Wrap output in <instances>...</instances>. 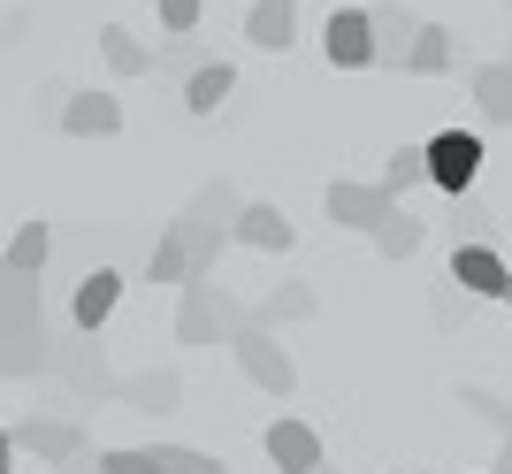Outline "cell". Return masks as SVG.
Returning a JSON list of instances; mask_svg holds the SVG:
<instances>
[{
	"instance_id": "1",
	"label": "cell",
	"mask_w": 512,
	"mask_h": 474,
	"mask_svg": "<svg viewBox=\"0 0 512 474\" xmlns=\"http://www.w3.org/2000/svg\"><path fill=\"white\" fill-rule=\"evenodd\" d=\"M237 207H245V199H237L222 176H214V184H199L192 207H184L169 230L153 237L146 276H153V283H199V276H214V260H222V245H230Z\"/></svg>"
},
{
	"instance_id": "2",
	"label": "cell",
	"mask_w": 512,
	"mask_h": 474,
	"mask_svg": "<svg viewBox=\"0 0 512 474\" xmlns=\"http://www.w3.org/2000/svg\"><path fill=\"white\" fill-rule=\"evenodd\" d=\"M46 375L62 383V421H77L85 406L115 398V367H107V345H100V337H77V329H69L62 345H46Z\"/></svg>"
},
{
	"instance_id": "3",
	"label": "cell",
	"mask_w": 512,
	"mask_h": 474,
	"mask_svg": "<svg viewBox=\"0 0 512 474\" xmlns=\"http://www.w3.org/2000/svg\"><path fill=\"white\" fill-rule=\"evenodd\" d=\"M184 299H176V345H192V352H207V345H230L237 329H245V306L222 291L214 276H199V283H176Z\"/></svg>"
},
{
	"instance_id": "4",
	"label": "cell",
	"mask_w": 512,
	"mask_h": 474,
	"mask_svg": "<svg viewBox=\"0 0 512 474\" xmlns=\"http://www.w3.org/2000/svg\"><path fill=\"white\" fill-rule=\"evenodd\" d=\"M482 161H490V153H482L474 130H436V138L421 146V169H428V184H436L444 199H467L474 176H482Z\"/></svg>"
},
{
	"instance_id": "5",
	"label": "cell",
	"mask_w": 512,
	"mask_h": 474,
	"mask_svg": "<svg viewBox=\"0 0 512 474\" xmlns=\"http://www.w3.org/2000/svg\"><path fill=\"white\" fill-rule=\"evenodd\" d=\"M230 360L245 367V383L268 390V398H291V390H299V367H291V352H283L268 329H237V337H230Z\"/></svg>"
},
{
	"instance_id": "6",
	"label": "cell",
	"mask_w": 512,
	"mask_h": 474,
	"mask_svg": "<svg viewBox=\"0 0 512 474\" xmlns=\"http://www.w3.org/2000/svg\"><path fill=\"white\" fill-rule=\"evenodd\" d=\"M8 444H16V452H31V459H46V467H62V459L92 452L85 421H62V413H23L16 429H8Z\"/></svg>"
},
{
	"instance_id": "7",
	"label": "cell",
	"mask_w": 512,
	"mask_h": 474,
	"mask_svg": "<svg viewBox=\"0 0 512 474\" xmlns=\"http://www.w3.org/2000/svg\"><path fill=\"white\" fill-rule=\"evenodd\" d=\"M115 306H123V276L115 268H85V276L69 283V329L77 337H100Z\"/></svg>"
},
{
	"instance_id": "8",
	"label": "cell",
	"mask_w": 512,
	"mask_h": 474,
	"mask_svg": "<svg viewBox=\"0 0 512 474\" xmlns=\"http://www.w3.org/2000/svg\"><path fill=\"white\" fill-rule=\"evenodd\" d=\"M413 31H421V16H413V8H398V0H375V8H367V46H375V62H367V69H406Z\"/></svg>"
},
{
	"instance_id": "9",
	"label": "cell",
	"mask_w": 512,
	"mask_h": 474,
	"mask_svg": "<svg viewBox=\"0 0 512 474\" xmlns=\"http://www.w3.org/2000/svg\"><path fill=\"white\" fill-rule=\"evenodd\" d=\"M260 452L276 459L283 474H314L321 459H329V452H321V429H314V421H291V413H276V421H268Z\"/></svg>"
},
{
	"instance_id": "10",
	"label": "cell",
	"mask_w": 512,
	"mask_h": 474,
	"mask_svg": "<svg viewBox=\"0 0 512 474\" xmlns=\"http://www.w3.org/2000/svg\"><path fill=\"white\" fill-rule=\"evenodd\" d=\"M321 207H329V222H337V230H375L398 199H390L383 184H352V176H337V184L321 192Z\"/></svg>"
},
{
	"instance_id": "11",
	"label": "cell",
	"mask_w": 512,
	"mask_h": 474,
	"mask_svg": "<svg viewBox=\"0 0 512 474\" xmlns=\"http://www.w3.org/2000/svg\"><path fill=\"white\" fill-rule=\"evenodd\" d=\"M230 245H253V253H291L299 245V230H291V215H283L276 199H245L230 222Z\"/></svg>"
},
{
	"instance_id": "12",
	"label": "cell",
	"mask_w": 512,
	"mask_h": 474,
	"mask_svg": "<svg viewBox=\"0 0 512 474\" xmlns=\"http://www.w3.org/2000/svg\"><path fill=\"white\" fill-rule=\"evenodd\" d=\"M444 283H459V299H505L512 268H505V253H497V245H459Z\"/></svg>"
},
{
	"instance_id": "13",
	"label": "cell",
	"mask_w": 512,
	"mask_h": 474,
	"mask_svg": "<svg viewBox=\"0 0 512 474\" xmlns=\"http://www.w3.org/2000/svg\"><path fill=\"white\" fill-rule=\"evenodd\" d=\"M0 337H46L39 276H8V268H0Z\"/></svg>"
},
{
	"instance_id": "14",
	"label": "cell",
	"mask_w": 512,
	"mask_h": 474,
	"mask_svg": "<svg viewBox=\"0 0 512 474\" xmlns=\"http://www.w3.org/2000/svg\"><path fill=\"white\" fill-rule=\"evenodd\" d=\"M115 406H130V413H176V406H184V375H176V367L115 375Z\"/></svg>"
},
{
	"instance_id": "15",
	"label": "cell",
	"mask_w": 512,
	"mask_h": 474,
	"mask_svg": "<svg viewBox=\"0 0 512 474\" xmlns=\"http://www.w3.org/2000/svg\"><path fill=\"white\" fill-rule=\"evenodd\" d=\"M321 54L337 69H367L375 62V46H367V8H329V23H321Z\"/></svg>"
},
{
	"instance_id": "16",
	"label": "cell",
	"mask_w": 512,
	"mask_h": 474,
	"mask_svg": "<svg viewBox=\"0 0 512 474\" xmlns=\"http://www.w3.org/2000/svg\"><path fill=\"white\" fill-rule=\"evenodd\" d=\"M54 123H62L69 138H115V130H123V100H115V92H69Z\"/></svg>"
},
{
	"instance_id": "17",
	"label": "cell",
	"mask_w": 512,
	"mask_h": 474,
	"mask_svg": "<svg viewBox=\"0 0 512 474\" xmlns=\"http://www.w3.org/2000/svg\"><path fill=\"white\" fill-rule=\"evenodd\" d=\"M314 306H321L314 283H276L260 306H245V329H268V337H276L283 322H314Z\"/></svg>"
},
{
	"instance_id": "18",
	"label": "cell",
	"mask_w": 512,
	"mask_h": 474,
	"mask_svg": "<svg viewBox=\"0 0 512 474\" xmlns=\"http://www.w3.org/2000/svg\"><path fill=\"white\" fill-rule=\"evenodd\" d=\"M245 39H253L260 54H283V46L299 39V0H253V8H245Z\"/></svg>"
},
{
	"instance_id": "19",
	"label": "cell",
	"mask_w": 512,
	"mask_h": 474,
	"mask_svg": "<svg viewBox=\"0 0 512 474\" xmlns=\"http://www.w3.org/2000/svg\"><path fill=\"white\" fill-rule=\"evenodd\" d=\"M230 92H237V69L222 62V54H207V62H199L192 77H184V115H199V123H207V115L222 108Z\"/></svg>"
},
{
	"instance_id": "20",
	"label": "cell",
	"mask_w": 512,
	"mask_h": 474,
	"mask_svg": "<svg viewBox=\"0 0 512 474\" xmlns=\"http://www.w3.org/2000/svg\"><path fill=\"white\" fill-rule=\"evenodd\" d=\"M467 92H474V108H482V123L512 130V62H482L467 77Z\"/></svg>"
},
{
	"instance_id": "21",
	"label": "cell",
	"mask_w": 512,
	"mask_h": 474,
	"mask_svg": "<svg viewBox=\"0 0 512 474\" xmlns=\"http://www.w3.org/2000/svg\"><path fill=\"white\" fill-rule=\"evenodd\" d=\"M46 260H54V230H46L39 215H31V222H16V237H8L0 268H8V276H46Z\"/></svg>"
},
{
	"instance_id": "22",
	"label": "cell",
	"mask_w": 512,
	"mask_h": 474,
	"mask_svg": "<svg viewBox=\"0 0 512 474\" xmlns=\"http://www.w3.org/2000/svg\"><path fill=\"white\" fill-rule=\"evenodd\" d=\"M367 237H375V253H383V260H413V253H421V237H428V222L413 215V207H390Z\"/></svg>"
},
{
	"instance_id": "23",
	"label": "cell",
	"mask_w": 512,
	"mask_h": 474,
	"mask_svg": "<svg viewBox=\"0 0 512 474\" xmlns=\"http://www.w3.org/2000/svg\"><path fill=\"white\" fill-rule=\"evenodd\" d=\"M46 345L54 337H0V383H46Z\"/></svg>"
},
{
	"instance_id": "24",
	"label": "cell",
	"mask_w": 512,
	"mask_h": 474,
	"mask_svg": "<svg viewBox=\"0 0 512 474\" xmlns=\"http://www.w3.org/2000/svg\"><path fill=\"white\" fill-rule=\"evenodd\" d=\"M451 62H459L451 31H444V23H421V31H413V54H406V77H444Z\"/></svg>"
},
{
	"instance_id": "25",
	"label": "cell",
	"mask_w": 512,
	"mask_h": 474,
	"mask_svg": "<svg viewBox=\"0 0 512 474\" xmlns=\"http://www.w3.org/2000/svg\"><path fill=\"white\" fill-rule=\"evenodd\" d=\"M100 54H107L115 77H146V69H153V46H138L123 23H100Z\"/></svg>"
},
{
	"instance_id": "26",
	"label": "cell",
	"mask_w": 512,
	"mask_h": 474,
	"mask_svg": "<svg viewBox=\"0 0 512 474\" xmlns=\"http://www.w3.org/2000/svg\"><path fill=\"white\" fill-rule=\"evenodd\" d=\"M146 474H222V459L199 444H146Z\"/></svg>"
},
{
	"instance_id": "27",
	"label": "cell",
	"mask_w": 512,
	"mask_h": 474,
	"mask_svg": "<svg viewBox=\"0 0 512 474\" xmlns=\"http://www.w3.org/2000/svg\"><path fill=\"white\" fill-rule=\"evenodd\" d=\"M451 230H459V245H497V215L482 207V199H451Z\"/></svg>"
},
{
	"instance_id": "28",
	"label": "cell",
	"mask_w": 512,
	"mask_h": 474,
	"mask_svg": "<svg viewBox=\"0 0 512 474\" xmlns=\"http://www.w3.org/2000/svg\"><path fill=\"white\" fill-rule=\"evenodd\" d=\"M413 184H428V169H421V146H398V153H390V169H383V192H390V199H406Z\"/></svg>"
},
{
	"instance_id": "29",
	"label": "cell",
	"mask_w": 512,
	"mask_h": 474,
	"mask_svg": "<svg viewBox=\"0 0 512 474\" xmlns=\"http://www.w3.org/2000/svg\"><path fill=\"white\" fill-rule=\"evenodd\" d=\"M199 62H207V46H199V39H169L161 54H153V69H169V77H192Z\"/></svg>"
},
{
	"instance_id": "30",
	"label": "cell",
	"mask_w": 512,
	"mask_h": 474,
	"mask_svg": "<svg viewBox=\"0 0 512 474\" xmlns=\"http://www.w3.org/2000/svg\"><path fill=\"white\" fill-rule=\"evenodd\" d=\"M199 16H207V0H161V31H169V39H192Z\"/></svg>"
},
{
	"instance_id": "31",
	"label": "cell",
	"mask_w": 512,
	"mask_h": 474,
	"mask_svg": "<svg viewBox=\"0 0 512 474\" xmlns=\"http://www.w3.org/2000/svg\"><path fill=\"white\" fill-rule=\"evenodd\" d=\"M497 436H505V444H497V467L490 474H512V429H497Z\"/></svg>"
},
{
	"instance_id": "32",
	"label": "cell",
	"mask_w": 512,
	"mask_h": 474,
	"mask_svg": "<svg viewBox=\"0 0 512 474\" xmlns=\"http://www.w3.org/2000/svg\"><path fill=\"white\" fill-rule=\"evenodd\" d=\"M62 474H100V467H92V452H77V459H62Z\"/></svg>"
},
{
	"instance_id": "33",
	"label": "cell",
	"mask_w": 512,
	"mask_h": 474,
	"mask_svg": "<svg viewBox=\"0 0 512 474\" xmlns=\"http://www.w3.org/2000/svg\"><path fill=\"white\" fill-rule=\"evenodd\" d=\"M0 474H16V444H8V429H0Z\"/></svg>"
},
{
	"instance_id": "34",
	"label": "cell",
	"mask_w": 512,
	"mask_h": 474,
	"mask_svg": "<svg viewBox=\"0 0 512 474\" xmlns=\"http://www.w3.org/2000/svg\"><path fill=\"white\" fill-rule=\"evenodd\" d=\"M314 474H344V467H329V459H321V467H314Z\"/></svg>"
},
{
	"instance_id": "35",
	"label": "cell",
	"mask_w": 512,
	"mask_h": 474,
	"mask_svg": "<svg viewBox=\"0 0 512 474\" xmlns=\"http://www.w3.org/2000/svg\"><path fill=\"white\" fill-rule=\"evenodd\" d=\"M505 314H512V283H505Z\"/></svg>"
}]
</instances>
